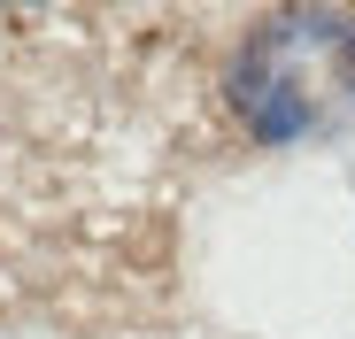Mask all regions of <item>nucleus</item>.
Here are the masks:
<instances>
[{"label": "nucleus", "instance_id": "obj_1", "mask_svg": "<svg viewBox=\"0 0 355 339\" xmlns=\"http://www.w3.org/2000/svg\"><path fill=\"white\" fill-rule=\"evenodd\" d=\"M240 116L263 139H309L355 116V24L324 8L270 16L240 54Z\"/></svg>", "mask_w": 355, "mask_h": 339}]
</instances>
